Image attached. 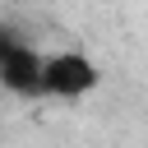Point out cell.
<instances>
[{"label":"cell","instance_id":"cell-2","mask_svg":"<svg viewBox=\"0 0 148 148\" xmlns=\"http://www.w3.org/2000/svg\"><path fill=\"white\" fill-rule=\"evenodd\" d=\"M37 79H42V56L28 42L9 37L5 51H0V83L18 97H37Z\"/></svg>","mask_w":148,"mask_h":148},{"label":"cell","instance_id":"cell-3","mask_svg":"<svg viewBox=\"0 0 148 148\" xmlns=\"http://www.w3.org/2000/svg\"><path fill=\"white\" fill-rule=\"evenodd\" d=\"M5 42H9V32H0V51H5Z\"/></svg>","mask_w":148,"mask_h":148},{"label":"cell","instance_id":"cell-1","mask_svg":"<svg viewBox=\"0 0 148 148\" xmlns=\"http://www.w3.org/2000/svg\"><path fill=\"white\" fill-rule=\"evenodd\" d=\"M97 65L83 56V51H56V56H42V79H37V92L42 97H83L97 88Z\"/></svg>","mask_w":148,"mask_h":148}]
</instances>
